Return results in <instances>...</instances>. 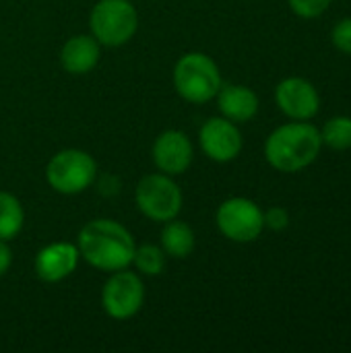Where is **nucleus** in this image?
Instances as JSON below:
<instances>
[{
	"label": "nucleus",
	"mask_w": 351,
	"mask_h": 353,
	"mask_svg": "<svg viewBox=\"0 0 351 353\" xmlns=\"http://www.w3.org/2000/svg\"><path fill=\"white\" fill-rule=\"evenodd\" d=\"M77 248L81 259L106 273L128 269L137 250L130 232L114 219H93L85 223L79 232Z\"/></svg>",
	"instance_id": "obj_1"
},
{
	"label": "nucleus",
	"mask_w": 351,
	"mask_h": 353,
	"mask_svg": "<svg viewBox=\"0 0 351 353\" xmlns=\"http://www.w3.org/2000/svg\"><path fill=\"white\" fill-rule=\"evenodd\" d=\"M323 151L321 130L310 120L277 126L265 141L267 163L281 174H296L312 165Z\"/></svg>",
	"instance_id": "obj_2"
},
{
	"label": "nucleus",
	"mask_w": 351,
	"mask_h": 353,
	"mask_svg": "<svg viewBox=\"0 0 351 353\" xmlns=\"http://www.w3.org/2000/svg\"><path fill=\"white\" fill-rule=\"evenodd\" d=\"M223 81L217 62L203 52H188L180 56L174 66L176 93L188 103H207L215 99Z\"/></svg>",
	"instance_id": "obj_3"
},
{
	"label": "nucleus",
	"mask_w": 351,
	"mask_h": 353,
	"mask_svg": "<svg viewBox=\"0 0 351 353\" xmlns=\"http://www.w3.org/2000/svg\"><path fill=\"white\" fill-rule=\"evenodd\" d=\"M91 35L106 48L128 43L139 29V14L130 0H99L89 17Z\"/></svg>",
	"instance_id": "obj_4"
},
{
	"label": "nucleus",
	"mask_w": 351,
	"mask_h": 353,
	"mask_svg": "<svg viewBox=\"0 0 351 353\" xmlns=\"http://www.w3.org/2000/svg\"><path fill=\"white\" fill-rule=\"evenodd\" d=\"M97 176L95 159L81 149H62L46 165V180L58 194H81Z\"/></svg>",
	"instance_id": "obj_5"
},
{
	"label": "nucleus",
	"mask_w": 351,
	"mask_h": 353,
	"mask_svg": "<svg viewBox=\"0 0 351 353\" xmlns=\"http://www.w3.org/2000/svg\"><path fill=\"white\" fill-rule=\"evenodd\" d=\"M139 211L151 221L166 223L176 219L182 211V190L168 174H147L134 190Z\"/></svg>",
	"instance_id": "obj_6"
},
{
	"label": "nucleus",
	"mask_w": 351,
	"mask_h": 353,
	"mask_svg": "<svg viewBox=\"0 0 351 353\" xmlns=\"http://www.w3.org/2000/svg\"><path fill=\"white\" fill-rule=\"evenodd\" d=\"M215 223L221 236L236 244L254 242L265 230L263 209L246 196H232L223 201L215 213Z\"/></svg>",
	"instance_id": "obj_7"
},
{
	"label": "nucleus",
	"mask_w": 351,
	"mask_h": 353,
	"mask_svg": "<svg viewBox=\"0 0 351 353\" xmlns=\"http://www.w3.org/2000/svg\"><path fill=\"white\" fill-rule=\"evenodd\" d=\"M145 304V285L132 271H114L101 290V306L114 321L132 319Z\"/></svg>",
	"instance_id": "obj_8"
},
{
	"label": "nucleus",
	"mask_w": 351,
	"mask_h": 353,
	"mask_svg": "<svg viewBox=\"0 0 351 353\" xmlns=\"http://www.w3.org/2000/svg\"><path fill=\"white\" fill-rule=\"evenodd\" d=\"M275 103L290 120H312L321 110L319 89L304 77H288L275 87Z\"/></svg>",
	"instance_id": "obj_9"
},
{
	"label": "nucleus",
	"mask_w": 351,
	"mask_h": 353,
	"mask_svg": "<svg viewBox=\"0 0 351 353\" xmlns=\"http://www.w3.org/2000/svg\"><path fill=\"white\" fill-rule=\"evenodd\" d=\"M199 143L203 153L217 163H230L234 161L240 151H242V132L238 128L236 122L223 118V116H215L209 118L201 130H199Z\"/></svg>",
	"instance_id": "obj_10"
},
{
	"label": "nucleus",
	"mask_w": 351,
	"mask_h": 353,
	"mask_svg": "<svg viewBox=\"0 0 351 353\" xmlns=\"http://www.w3.org/2000/svg\"><path fill=\"white\" fill-rule=\"evenodd\" d=\"M151 157L161 174L180 176L190 168L194 149L190 139L182 130H163L153 143Z\"/></svg>",
	"instance_id": "obj_11"
},
{
	"label": "nucleus",
	"mask_w": 351,
	"mask_h": 353,
	"mask_svg": "<svg viewBox=\"0 0 351 353\" xmlns=\"http://www.w3.org/2000/svg\"><path fill=\"white\" fill-rule=\"evenodd\" d=\"M79 248L68 242H54L43 246L35 256V275L46 283H58L74 273L79 267Z\"/></svg>",
	"instance_id": "obj_12"
},
{
	"label": "nucleus",
	"mask_w": 351,
	"mask_h": 353,
	"mask_svg": "<svg viewBox=\"0 0 351 353\" xmlns=\"http://www.w3.org/2000/svg\"><path fill=\"white\" fill-rule=\"evenodd\" d=\"M99 54L101 46L93 35H72L60 50V64L68 74L81 77L97 66Z\"/></svg>",
	"instance_id": "obj_13"
},
{
	"label": "nucleus",
	"mask_w": 351,
	"mask_h": 353,
	"mask_svg": "<svg viewBox=\"0 0 351 353\" xmlns=\"http://www.w3.org/2000/svg\"><path fill=\"white\" fill-rule=\"evenodd\" d=\"M215 97L221 116L236 124L250 122L259 114V95L246 85H221Z\"/></svg>",
	"instance_id": "obj_14"
},
{
	"label": "nucleus",
	"mask_w": 351,
	"mask_h": 353,
	"mask_svg": "<svg viewBox=\"0 0 351 353\" xmlns=\"http://www.w3.org/2000/svg\"><path fill=\"white\" fill-rule=\"evenodd\" d=\"M159 242H161V250L166 252V256H172V259H188L197 246L192 228L180 219L166 221Z\"/></svg>",
	"instance_id": "obj_15"
},
{
	"label": "nucleus",
	"mask_w": 351,
	"mask_h": 353,
	"mask_svg": "<svg viewBox=\"0 0 351 353\" xmlns=\"http://www.w3.org/2000/svg\"><path fill=\"white\" fill-rule=\"evenodd\" d=\"M25 213L19 199L10 192L0 190V240L8 242L23 230Z\"/></svg>",
	"instance_id": "obj_16"
},
{
	"label": "nucleus",
	"mask_w": 351,
	"mask_h": 353,
	"mask_svg": "<svg viewBox=\"0 0 351 353\" xmlns=\"http://www.w3.org/2000/svg\"><path fill=\"white\" fill-rule=\"evenodd\" d=\"M323 147L333 151H348L351 149V116H333L321 128Z\"/></svg>",
	"instance_id": "obj_17"
},
{
	"label": "nucleus",
	"mask_w": 351,
	"mask_h": 353,
	"mask_svg": "<svg viewBox=\"0 0 351 353\" xmlns=\"http://www.w3.org/2000/svg\"><path fill=\"white\" fill-rule=\"evenodd\" d=\"M134 267L139 269V273L143 275H159L166 267V252L161 250V246H153V244H143L134 250V259H132Z\"/></svg>",
	"instance_id": "obj_18"
},
{
	"label": "nucleus",
	"mask_w": 351,
	"mask_h": 353,
	"mask_svg": "<svg viewBox=\"0 0 351 353\" xmlns=\"http://www.w3.org/2000/svg\"><path fill=\"white\" fill-rule=\"evenodd\" d=\"M333 0H288L290 10L300 19H319L327 12Z\"/></svg>",
	"instance_id": "obj_19"
},
{
	"label": "nucleus",
	"mask_w": 351,
	"mask_h": 353,
	"mask_svg": "<svg viewBox=\"0 0 351 353\" xmlns=\"http://www.w3.org/2000/svg\"><path fill=\"white\" fill-rule=\"evenodd\" d=\"M331 41L339 52L351 56V17H345L335 23V27L331 31Z\"/></svg>",
	"instance_id": "obj_20"
},
{
	"label": "nucleus",
	"mask_w": 351,
	"mask_h": 353,
	"mask_svg": "<svg viewBox=\"0 0 351 353\" xmlns=\"http://www.w3.org/2000/svg\"><path fill=\"white\" fill-rule=\"evenodd\" d=\"M263 217H265V228L271 232H283V230H288V225L292 221L290 211L285 207H271V209L263 211Z\"/></svg>",
	"instance_id": "obj_21"
},
{
	"label": "nucleus",
	"mask_w": 351,
	"mask_h": 353,
	"mask_svg": "<svg viewBox=\"0 0 351 353\" xmlns=\"http://www.w3.org/2000/svg\"><path fill=\"white\" fill-rule=\"evenodd\" d=\"M10 265H12V252L8 248V244L4 240H0V277H4L8 273Z\"/></svg>",
	"instance_id": "obj_22"
}]
</instances>
